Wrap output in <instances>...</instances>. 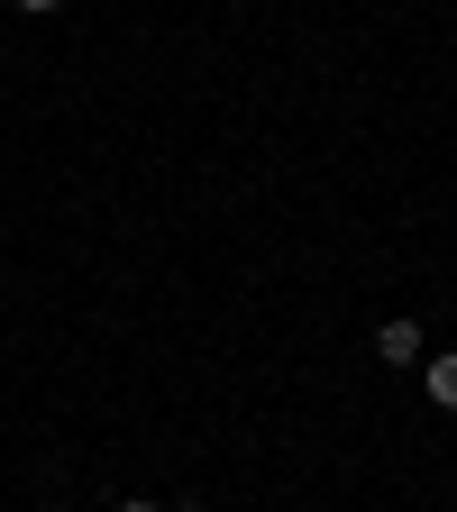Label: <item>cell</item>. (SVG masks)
<instances>
[{
  "mask_svg": "<svg viewBox=\"0 0 457 512\" xmlns=\"http://www.w3.org/2000/svg\"><path fill=\"white\" fill-rule=\"evenodd\" d=\"M375 357L384 366H421V320H384V330H375Z\"/></svg>",
  "mask_w": 457,
  "mask_h": 512,
  "instance_id": "cell-1",
  "label": "cell"
},
{
  "mask_svg": "<svg viewBox=\"0 0 457 512\" xmlns=\"http://www.w3.org/2000/svg\"><path fill=\"white\" fill-rule=\"evenodd\" d=\"M421 384H430V403H439V412H457V357H430Z\"/></svg>",
  "mask_w": 457,
  "mask_h": 512,
  "instance_id": "cell-2",
  "label": "cell"
},
{
  "mask_svg": "<svg viewBox=\"0 0 457 512\" xmlns=\"http://www.w3.org/2000/svg\"><path fill=\"white\" fill-rule=\"evenodd\" d=\"M19 10H28V19H46V10H64V0H19Z\"/></svg>",
  "mask_w": 457,
  "mask_h": 512,
  "instance_id": "cell-3",
  "label": "cell"
},
{
  "mask_svg": "<svg viewBox=\"0 0 457 512\" xmlns=\"http://www.w3.org/2000/svg\"><path fill=\"white\" fill-rule=\"evenodd\" d=\"M119 512H165V503H147V494H128V503H119Z\"/></svg>",
  "mask_w": 457,
  "mask_h": 512,
  "instance_id": "cell-4",
  "label": "cell"
},
{
  "mask_svg": "<svg viewBox=\"0 0 457 512\" xmlns=\"http://www.w3.org/2000/svg\"><path fill=\"white\" fill-rule=\"evenodd\" d=\"M37 512H64V503H37Z\"/></svg>",
  "mask_w": 457,
  "mask_h": 512,
  "instance_id": "cell-5",
  "label": "cell"
},
{
  "mask_svg": "<svg viewBox=\"0 0 457 512\" xmlns=\"http://www.w3.org/2000/svg\"><path fill=\"white\" fill-rule=\"evenodd\" d=\"M183 512H202V503H183Z\"/></svg>",
  "mask_w": 457,
  "mask_h": 512,
  "instance_id": "cell-6",
  "label": "cell"
}]
</instances>
